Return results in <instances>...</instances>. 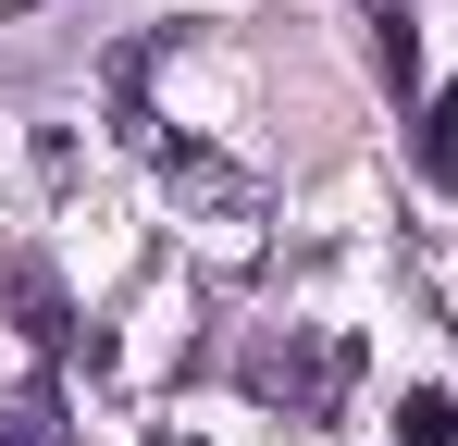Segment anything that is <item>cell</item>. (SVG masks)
Returning <instances> with one entry per match:
<instances>
[{
  "label": "cell",
  "instance_id": "cell-1",
  "mask_svg": "<svg viewBox=\"0 0 458 446\" xmlns=\"http://www.w3.org/2000/svg\"><path fill=\"white\" fill-rule=\"evenodd\" d=\"M335 384H347V347H335V335H322V347H260V360H248V397H273V409H322Z\"/></svg>",
  "mask_w": 458,
  "mask_h": 446
},
{
  "label": "cell",
  "instance_id": "cell-2",
  "mask_svg": "<svg viewBox=\"0 0 458 446\" xmlns=\"http://www.w3.org/2000/svg\"><path fill=\"white\" fill-rule=\"evenodd\" d=\"M396 446H458V397H446V384L396 397Z\"/></svg>",
  "mask_w": 458,
  "mask_h": 446
},
{
  "label": "cell",
  "instance_id": "cell-3",
  "mask_svg": "<svg viewBox=\"0 0 458 446\" xmlns=\"http://www.w3.org/2000/svg\"><path fill=\"white\" fill-rule=\"evenodd\" d=\"M174 186H186V199H224V211H248V174H224L211 149H174Z\"/></svg>",
  "mask_w": 458,
  "mask_h": 446
},
{
  "label": "cell",
  "instance_id": "cell-4",
  "mask_svg": "<svg viewBox=\"0 0 458 446\" xmlns=\"http://www.w3.org/2000/svg\"><path fill=\"white\" fill-rule=\"evenodd\" d=\"M372 63H384V87H409V74H421V38H409V13H396V0L372 13Z\"/></svg>",
  "mask_w": 458,
  "mask_h": 446
},
{
  "label": "cell",
  "instance_id": "cell-5",
  "mask_svg": "<svg viewBox=\"0 0 458 446\" xmlns=\"http://www.w3.org/2000/svg\"><path fill=\"white\" fill-rule=\"evenodd\" d=\"M421 174L458 186V99H421Z\"/></svg>",
  "mask_w": 458,
  "mask_h": 446
},
{
  "label": "cell",
  "instance_id": "cell-6",
  "mask_svg": "<svg viewBox=\"0 0 458 446\" xmlns=\"http://www.w3.org/2000/svg\"><path fill=\"white\" fill-rule=\"evenodd\" d=\"M13 297H25V335H63V286H50V273H38V261H25V273H13Z\"/></svg>",
  "mask_w": 458,
  "mask_h": 446
},
{
  "label": "cell",
  "instance_id": "cell-7",
  "mask_svg": "<svg viewBox=\"0 0 458 446\" xmlns=\"http://www.w3.org/2000/svg\"><path fill=\"white\" fill-rule=\"evenodd\" d=\"M0 446H63L50 434V397H0Z\"/></svg>",
  "mask_w": 458,
  "mask_h": 446
},
{
  "label": "cell",
  "instance_id": "cell-8",
  "mask_svg": "<svg viewBox=\"0 0 458 446\" xmlns=\"http://www.w3.org/2000/svg\"><path fill=\"white\" fill-rule=\"evenodd\" d=\"M13 13H38V0H13Z\"/></svg>",
  "mask_w": 458,
  "mask_h": 446
}]
</instances>
